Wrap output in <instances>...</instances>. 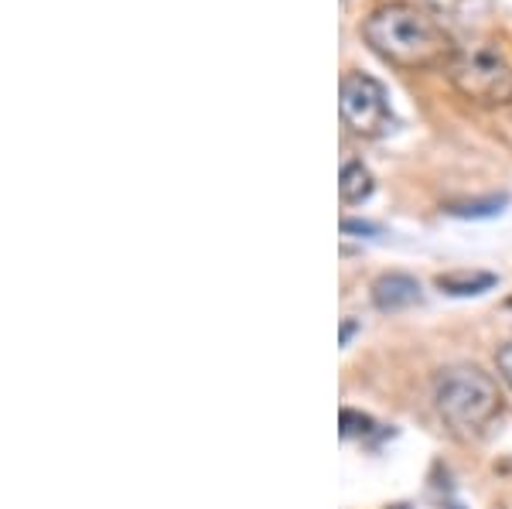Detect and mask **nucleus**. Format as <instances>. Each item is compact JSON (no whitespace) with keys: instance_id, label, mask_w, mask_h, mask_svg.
Instances as JSON below:
<instances>
[{"instance_id":"nucleus-1","label":"nucleus","mask_w":512,"mask_h":509,"mask_svg":"<svg viewBox=\"0 0 512 509\" xmlns=\"http://www.w3.org/2000/svg\"><path fill=\"white\" fill-rule=\"evenodd\" d=\"M362 41L376 59L403 72H444L458 52L451 28H444L424 4H410V0L373 7L362 21Z\"/></svg>"},{"instance_id":"nucleus-2","label":"nucleus","mask_w":512,"mask_h":509,"mask_svg":"<svg viewBox=\"0 0 512 509\" xmlns=\"http://www.w3.org/2000/svg\"><path fill=\"white\" fill-rule=\"evenodd\" d=\"M434 407L461 438L482 434L502 414V390L492 373L478 366H448L434 380Z\"/></svg>"},{"instance_id":"nucleus-3","label":"nucleus","mask_w":512,"mask_h":509,"mask_svg":"<svg viewBox=\"0 0 512 509\" xmlns=\"http://www.w3.org/2000/svg\"><path fill=\"white\" fill-rule=\"evenodd\" d=\"M444 76L468 103L475 106H509L512 103V69L506 55L499 52L489 41L478 45H458L451 65L444 69Z\"/></svg>"},{"instance_id":"nucleus-4","label":"nucleus","mask_w":512,"mask_h":509,"mask_svg":"<svg viewBox=\"0 0 512 509\" xmlns=\"http://www.w3.org/2000/svg\"><path fill=\"white\" fill-rule=\"evenodd\" d=\"M338 110H342L345 127L366 141H379V137L393 134L396 127L390 93L369 72H345L338 82Z\"/></svg>"},{"instance_id":"nucleus-5","label":"nucleus","mask_w":512,"mask_h":509,"mask_svg":"<svg viewBox=\"0 0 512 509\" xmlns=\"http://www.w3.org/2000/svg\"><path fill=\"white\" fill-rule=\"evenodd\" d=\"M444 28H478L489 21L492 0H420Z\"/></svg>"},{"instance_id":"nucleus-6","label":"nucleus","mask_w":512,"mask_h":509,"mask_svg":"<svg viewBox=\"0 0 512 509\" xmlns=\"http://www.w3.org/2000/svg\"><path fill=\"white\" fill-rule=\"evenodd\" d=\"M417 301H420V284L410 274H396V270H393V274L376 277V284H373V305L379 311L393 315V311L414 308Z\"/></svg>"},{"instance_id":"nucleus-7","label":"nucleus","mask_w":512,"mask_h":509,"mask_svg":"<svg viewBox=\"0 0 512 509\" xmlns=\"http://www.w3.org/2000/svg\"><path fill=\"white\" fill-rule=\"evenodd\" d=\"M499 284V277L489 274V270H451V274L437 277V287L444 294H454V298H475V294H485Z\"/></svg>"},{"instance_id":"nucleus-8","label":"nucleus","mask_w":512,"mask_h":509,"mask_svg":"<svg viewBox=\"0 0 512 509\" xmlns=\"http://www.w3.org/2000/svg\"><path fill=\"white\" fill-rule=\"evenodd\" d=\"M373 171L366 168L362 161H345L342 164V175H338V195H342L345 205H359L373 195Z\"/></svg>"},{"instance_id":"nucleus-9","label":"nucleus","mask_w":512,"mask_h":509,"mask_svg":"<svg viewBox=\"0 0 512 509\" xmlns=\"http://www.w3.org/2000/svg\"><path fill=\"white\" fill-rule=\"evenodd\" d=\"M506 205H509V195H485V199L451 202V205H444V212L458 219H489V216H499Z\"/></svg>"},{"instance_id":"nucleus-10","label":"nucleus","mask_w":512,"mask_h":509,"mask_svg":"<svg viewBox=\"0 0 512 509\" xmlns=\"http://www.w3.org/2000/svg\"><path fill=\"white\" fill-rule=\"evenodd\" d=\"M373 434V417L359 414V410H342V438H366Z\"/></svg>"},{"instance_id":"nucleus-11","label":"nucleus","mask_w":512,"mask_h":509,"mask_svg":"<svg viewBox=\"0 0 512 509\" xmlns=\"http://www.w3.org/2000/svg\"><path fill=\"white\" fill-rule=\"evenodd\" d=\"M495 366H499L502 383H506V387L512 390V339L499 352H495Z\"/></svg>"},{"instance_id":"nucleus-12","label":"nucleus","mask_w":512,"mask_h":509,"mask_svg":"<svg viewBox=\"0 0 512 509\" xmlns=\"http://www.w3.org/2000/svg\"><path fill=\"white\" fill-rule=\"evenodd\" d=\"M342 233H379V226H373V223H359V219H345V223H342Z\"/></svg>"},{"instance_id":"nucleus-13","label":"nucleus","mask_w":512,"mask_h":509,"mask_svg":"<svg viewBox=\"0 0 512 509\" xmlns=\"http://www.w3.org/2000/svg\"><path fill=\"white\" fill-rule=\"evenodd\" d=\"M352 332H355V322H342V346H349Z\"/></svg>"},{"instance_id":"nucleus-14","label":"nucleus","mask_w":512,"mask_h":509,"mask_svg":"<svg viewBox=\"0 0 512 509\" xmlns=\"http://www.w3.org/2000/svg\"><path fill=\"white\" fill-rule=\"evenodd\" d=\"M509 305H512V301H509Z\"/></svg>"}]
</instances>
